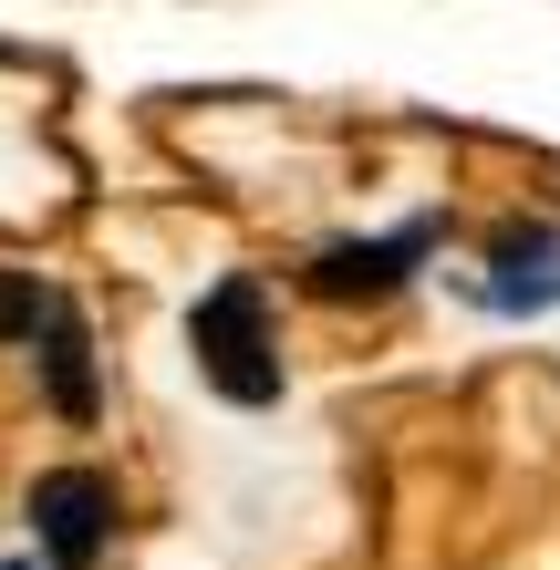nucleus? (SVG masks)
Returning a JSON list of instances; mask_svg holds the SVG:
<instances>
[{
	"label": "nucleus",
	"mask_w": 560,
	"mask_h": 570,
	"mask_svg": "<svg viewBox=\"0 0 560 570\" xmlns=\"http://www.w3.org/2000/svg\"><path fill=\"white\" fill-rule=\"evenodd\" d=\"M436 249V218H405L394 239H353V249H322L312 259V291L322 301H384V291H405V271Z\"/></svg>",
	"instance_id": "obj_3"
},
{
	"label": "nucleus",
	"mask_w": 560,
	"mask_h": 570,
	"mask_svg": "<svg viewBox=\"0 0 560 570\" xmlns=\"http://www.w3.org/2000/svg\"><path fill=\"white\" fill-rule=\"evenodd\" d=\"M31 540L52 550V570H94L115 540V478L105 466H52L31 478Z\"/></svg>",
	"instance_id": "obj_2"
},
{
	"label": "nucleus",
	"mask_w": 560,
	"mask_h": 570,
	"mask_svg": "<svg viewBox=\"0 0 560 570\" xmlns=\"http://www.w3.org/2000/svg\"><path fill=\"white\" fill-rule=\"evenodd\" d=\"M42 322H52V291L31 271H0V343H31Z\"/></svg>",
	"instance_id": "obj_6"
},
{
	"label": "nucleus",
	"mask_w": 560,
	"mask_h": 570,
	"mask_svg": "<svg viewBox=\"0 0 560 570\" xmlns=\"http://www.w3.org/2000/svg\"><path fill=\"white\" fill-rule=\"evenodd\" d=\"M488 291H499V312H550L560 301V228L509 218L499 249H488Z\"/></svg>",
	"instance_id": "obj_4"
},
{
	"label": "nucleus",
	"mask_w": 560,
	"mask_h": 570,
	"mask_svg": "<svg viewBox=\"0 0 560 570\" xmlns=\"http://www.w3.org/2000/svg\"><path fill=\"white\" fill-rule=\"evenodd\" d=\"M42 394H52V415L62 425H94V343H83V322H73V301H52V322H42Z\"/></svg>",
	"instance_id": "obj_5"
},
{
	"label": "nucleus",
	"mask_w": 560,
	"mask_h": 570,
	"mask_svg": "<svg viewBox=\"0 0 560 570\" xmlns=\"http://www.w3.org/2000/svg\"><path fill=\"white\" fill-rule=\"evenodd\" d=\"M187 353L228 405H281V343H271V291L259 281H218L187 322Z\"/></svg>",
	"instance_id": "obj_1"
}]
</instances>
